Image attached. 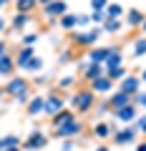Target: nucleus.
Segmentation results:
<instances>
[{"label": "nucleus", "mask_w": 146, "mask_h": 151, "mask_svg": "<svg viewBox=\"0 0 146 151\" xmlns=\"http://www.w3.org/2000/svg\"><path fill=\"white\" fill-rule=\"evenodd\" d=\"M106 76H108L114 83H119L124 76H129V68H126V63H124V65H116V68H106Z\"/></svg>", "instance_id": "28"}, {"label": "nucleus", "mask_w": 146, "mask_h": 151, "mask_svg": "<svg viewBox=\"0 0 146 151\" xmlns=\"http://www.w3.org/2000/svg\"><path fill=\"white\" fill-rule=\"evenodd\" d=\"M33 83H38V86H43V83H48V78H43V76H38V78H35Z\"/></svg>", "instance_id": "40"}, {"label": "nucleus", "mask_w": 146, "mask_h": 151, "mask_svg": "<svg viewBox=\"0 0 146 151\" xmlns=\"http://www.w3.org/2000/svg\"><path fill=\"white\" fill-rule=\"evenodd\" d=\"M139 78H141V83H146V68H144V70L139 73Z\"/></svg>", "instance_id": "43"}, {"label": "nucleus", "mask_w": 146, "mask_h": 151, "mask_svg": "<svg viewBox=\"0 0 146 151\" xmlns=\"http://www.w3.org/2000/svg\"><path fill=\"white\" fill-rule=\"evenodd\" d=\"M106 18H124V8L119 3H108L106 5Z\"/></svg>", "instance_id": "29"}, {"label": "nucleus", "mask_w": 146, "mask_h": 151, "mask_svg": "<svg viewBox=\"0 0 146 151\" xmlns=\"http://www.w3.org/2000/svg\"><path fill=\"white\" fill-rule=\"evenodd\" d=\"M48 141H50V136H45V131H40V129H33L30 134L25 136V141H23V151H40V149H45L48 146Z\"/></svg>", "instance_id": "8"}, {"label": "nucleus", "mask_w": 146, "mask_h": 151, "mask_svg": "<svg viewBox=\"0 0 146 151\" xmlns=\"http://www.w3.org/2000/svg\"><path fill=\"white\" fill-rule=\"evenodd\" d=\"M3 88H5V96H10L13 101L20 103V106H25V103L33 98V81L30 78H23V76L8 78V81L3 83Z\"/></svg>", "instance_id": "2"}, {"label": "nucleus", "mask_w": 146, "mask_h": 151, "mask_svg": "<svg viewBox=\"0 0 146 151\" xmlns=\"http://www.w3.org/2000/svg\"><path fill=\"white\" fill-rule=\"evenodd\" d=\"M119 91H124V93H129V96H136V93H141V78L139 76H124L119 81Z\"/></svg>", "instance_id": "12"}, {"label": "nucleus", "mask_w": 146, "mask_h": 151, "mask_svg": "<svg viewBox=\"0 0 146 151\" xmlns=\"http://www.w3.org/2000/svg\"><path fill=\"white\" fill-rule=\"evenodd\" d=\"M33 55H35L33 45H18L15 55H13V58H15V65H18V70H23V68H25V63L33 58Z\"/></svg>", "instance_id": "16"}, {"label": "nucleus", "mask_w": 146, "mask_h": 151, "mask_svg": "<svg viewBox=\"0 0 146 151\" xmlns=\"http://www.w3.org/2000/svg\"><path fill=\"white\" fill-rule=\"evenodd\" d=\"M48 3H53V0H38V5L43 8V5H48Z\"/></svg>", "instance_id": "46"}, {"label": "nucleus", "mask_w": 146, "mask_h": 151, "mask_svg": "<svg viewBox=\"0 0 146 151\" xmlns=\"http://www.w3.org/2000/svg\"><path fill=\"white\" fill-rule=\"evenodd\" d=\"M134 126L139 129V134H146V113H139V119L134 121Z\"/></svg>", "instance_id": "35"}, {"label": "nucleus", "mask_w": 146, "mask_h": 151, "mask_svg": "<svg viewBox=\"0 0 146 151\" xmlns=\"http://www.w3.org/2000/svg\"><path fill=\"white\" fill-rule=\"evenodd\" d=\"M101 33H103L101 25H93V28H86V30H70V33H65V35H68L70 45H76V48H81V50H88V48H93V45L98 43Z\"/></svg>", "instance_id": "3"}, {"label": "nucleus", "mask_w": 146, "mask_h": 151, "mask_svg": "<svg viewBox=\"0 0 146 151\" xmlns=\"http://www.w3.org/2000/svg\"><path fill=\"white\" fill-rule=\"evenodd\" d=\"M43 106H45V96H43V93H33V98L25 103V116H28V119L43 116Z\"/></svg>", "instance_id": "11"}, {"label": "nucleus", "mask_w": 146, "mask_h": 151, "mask_svg": "<svg viewBox=\"0 0 146 151\" xmlns=\"http://www.w3.org/2000/svg\"><path fill=\"white\" fill-rule=\"evenodd\" d=\"M68 103H70L68 108L76 113V116H88V113L96 108V103H98V93H93L91 86L81 83L78 88H73V91H70Z\"/></svg>", "instance_id": "1"}, {"label": "nucleus", "mask_w": 146, "mask_h": 151, "mask_svg": "<svg viewBox=\"0 0 146 151\" xmlns=\"http://www.w3.org/2000/svg\"><path fill=\"white\" fill-rule=\"evenodd\" d=\"M78 78H81V83H93L96 78H101V76H106V65L103 63H93V60H78Z\"/></svg>", "instance_id": "6"}, {"label": "nucleus", "mask_w": 146, "mask_h": 151, "mask_svg": "<svg viewBox=\"0 0 146 151\" xmlns=\"http://www.w3.org/2000/svg\"><path fill=\"white\" fill-rule=\"evenodd\" d=\"M136 151H146V141H139L136 144Z\"/></svg>", "instance_id": "41"}, {"label": "nucleus", "mask_w": 146, "mask_h": 151, "mask_svg": "<svg viewBox=\"0 0 146 151\" xmlns=\"http://www.w3.org/2000/svg\"><path fill=\"white\" fill-rule=\"evenodd\" d=\"M43 65H45L43 55H38V53H35V55H33V58L25 63V68H23V70H25V73H40V70H43Z\"/></svg>", "instance_id": "25"}, {"label": "nucleus", "mask_w": 146, "mask_h": 151, "mask_svg": "<svg viewBox=\"0 0 146 151\" xmlns=\"http://www.w3.org/2000/svg\"><path fill=\"white\" fill-rule=\"evenodd\" d=\"M111 141H114L116 146H136L139 144V129H136L134 124L124 126V129H116V134L111 136Z\"/></svg>", "instance_id": "7"}, {"label": "nucleus", "mask_w": 146, "mask_h": 151, "mask_svg": "<svg viewBox=\"0 0 146 151\" xmlns=\"http://www.w3.org/2000/svg\"><path fill=\"white\" fill-rule=\"evenodd\" d=\"M86 58L93 60V63H106L108 58V45H93V48L86 50Z\"/></svg>", "instance_id": "21"}, {"label": "nucleus", "mask_w": 146, "mask_h": 151, "mask_svg": "<svg viewBox=\"0 0 146 151\" xmlns=\"http://www.w3.org/2000/svg\"><path fill=\"white\" fill-rule=\"evenodd\" d=\"M83 131H86V121H81V119H73V121H68V124H63V126H58V129H50V139H58V141H63V139H76V136H81Z\"/></svg>", "instance_id": "5"}, {"label": "nucleus", "mask_w": 146, "mask_h": 151, "mask_svg": "<svg viewBox=\"0 0 146 151\" xmlns=\"http://www.w3.org/2000/svg\"><path fill=\"white\" fill-rule=\"evenodd\" d=\"M116 119L121 121V124H126V126H131L136 119H139V108H136V103H129V106H124V108H119V111L114 113Z\"/></svg>", "instance_id": "15"}, {"label": "nucleus", "mask_w": 146, "mask_h": 151, "mask_svg": "<svg viewBox=\"0 0 146 151\" xmlns=\"http://www.w3.org/2000/svg\"><path fill=\"white\" fill-rule=\"evenodd\" d=\"M0 151H3V146H0Z\"/></svg>", "instance_id": "49"}, {"label": "nucleus", "mask_w": 146, "mask_h": 151, "mask_svg": "<svg viewBox=\"0 0 146 151\" xmlns=\"http://www.w3.org/2000/svg\"><path fill=\"white\" fill-rule=\"evenodd\" d=\"M15 70H18V65H15L13 53H8V55H3V58H0V78H13V76H15Z\"/></svg>", "instance_id": "17"}, {"label": "nucleus", "mask_w": 146, "mask_h": 151, "mask_svg": "<svg viewBox=\"0 0 146 151\" xmlns=\"http://www.w3.org/2000/svg\"><path fill=\"white\" fill-rule=\"evenodd\" d=\"M106 68H116V65H124V43H114L108 45V58H106Z\"/></svg>", "instance_id": "13"}, {"label": "nucleus", "mask_w": 146, "mask_h": 151, "mask_svg": "<svg viewBox=\"0 0 146 151\" xmlns=\"http://www.w3.org/2000/svg\"><path fill=\"white\" fill-rule=\"evenodd\" d=\"M106 20V10H91V25H103Z\"/></svg>", "instance_id": "31"}, {"label": "nucleus", "mask_w": 146, "mask_h": 151, "mask_svg": "<svg viewBox=\"0 0 146 151\" xmlns=\"http://www.w3.org/2000/svg\"><path fill=\"white\" fill-rule=\"evenodd\" d=\"M124 18H126V25H129L131 30H139L141 23L146 20V13L141 10V8H129V10L124 13Z\"/></svg>", "instance_id": "14"}, {"label": "nucleus", "mask_w": 146, "mask_h": 151, "mask_svg": "<svg viewBox=\"0 0 146 151\" xmlns=\"http://www.w3.org/2000/svg\"><path fill=\"white\" fill-rule=\"evenodd\" d=\"M3 96H5V88H3V86H0V98H3Z\"/></svg>", "instance_id": "48"}, {"label": "nucleus", "mask_w": 146, "mask_h": 151, "mask_svg": "<svg viewBox=\"0 0 146 151\" xmlns=\"http://www.w3.org/2000/svg\"><path fill=\"white\" fill-rule=\"evenodd\" d=\"M38 40V33H23V38H20V45H33Z\"/></svg>", "instance_id": "34"}, {"label": "nucleus", "mask_w": 146, "mask_h": 151, "mask_svg": "<svg viewBox=\"0 0 146 151\" xmlns=\"http://www.w3.org/2000/svg\"><path fill=\"white\" fill-rule=\"evenodd\" d=\"M45 96V106H43V116H55V113L60 111V108H65V101L70 98V93L68 91H60V88H48V91L43 93Z\"/></svg>", "instance_id": "4"}, {"label": "nucleus", "mask_w": 146, "mask_h": 151, "mask_svg": "<svg viewBox=\"0 0 146 151\" xmlns=\"http://www.w3.org/2000/svg\"><path fill=\"white\" fill-rule=\"evenodd\" d=\"M15 5V13H33L38 8V0H13Z\"/></svg>", "instance_id": "27"}, {"label": "nucleus", "mask_w": 146, "mask_h": 151, "mask_svg": "<svg viewBox=\"0 0 146 151\" xmlns=\"http://www.w3.org/2000/svg\"><path fill=\"white\" fill-rule=\"evenodd\" d=\"M86 86H91V91L98 93V96H103V93H111V91H114V81H111L108 76H101V78H96L93 83H86Z\"/></svg>", "instance_id": "18"}, {"label": "nucleus", "mask_w": 146, "mask_h": 151, "mask_svg": "<svg viewBox=\"0 0 146 151\" xmlns=\"http://www.w3.org/2000/svg\"><path fill=\"white\" fill-rule=\"evenodd\" d=\"M58 25L63 28L65 33H70V30H76V28H78V20H76V13H65V15H60V18H58Z\"/></svg>", "instance_id": "24"}, {"label": "nucleus", "mask_w": 146, "mask_h": 151, "mask_svg": "<svg viewBox=\"0 0 146 151\" xmlns=\"http://www.w3.org/2000/svg\"><path fill=\"white\" fill-rule=\"evenodd\" d=\"M23 141H20V136H15V134H8L5 139H0V146L3 149H10V146H20Z\"/></svg>", "instance_id": "30"}, {"label": "nucleus", "mask_w": 146, "mask_h": 151, "mask_svg": "<svg viewBox=\"0 0 146 151\" xmlns=\"http://www.w3.org/2000/svg\"><path fill=\"white\" fill-rule=\"evenodd\" d=\"M73 119H81V116H76L70 108H60L55 116H50V129H58V126L68 124V121H73Z\"/></svg>", "instance_id": "19"}, {"label": "nucleus", "mask_w": 146, "mask_h": 151, "mask_svg": "<svg viewBox=\"0 0 146 151\" xmlns=\"http://www.w3.org/2000/svg\"><path fill=\"white\" fill-rule=\"evenodd\" d=\"M81 86V78L78 76H63V78H58V83H55V88H60V91H73V88Z\"/></svg>", "instance_id": "23"}, {"label": "nucleus", "mask_w": 146, "mask_h": 151, "mask_svg": "<svg viewBox=\"0 0 146 151\" xmlns=\"http://www.w3.org/2000/svg\"><path fill=\"white\" fill-rule=\"evenodd\" d=\"M139 30H141V33H144V35H146V20L141 23V28H139Z\"/></svg>", "instance_id": "47"}, {"label": "nucleus", "mask_w": 146, "mask_h": 151, "mask_svg": "<svg viewBox=\"0 0 146 151\" xmlns=\"http://www.w3.org/2000/svg\"><path fill=\"white\" fill-rule=\"evenodd\" d=\"M114 134H116V126L108 124V121H96V124L91 126V136L96 141H106V139H111Z\"/></svg>", "instance_id": "9"}, {"label": "nucleus", "mask_w": 146, "mask_h": 151, "mask_svg": "<svg viewBox=\"0 0 146 151\" xmlns=\"http://www.w3.org/2000/svg\"><path fill=\"white\" fill-rule=\"evenodd\" d=\"M144 55H146V35H139V38L134 40V50H131V58L139 60V58H144Z\"/></svg>", "instance_id": "26"}, {"label": "nucleus", "mask_w": 146, "mask_h": 151, "mask_svg": "<svg viewBox=\"0 0 146 151\" xmlns=\"http://www.w3.org/2000/svg\"><path fill=\"white\" fill-rule=\"evenodd\" d=\"M111 0H91V10H106V5Z\"/></svg>", "instance_id": "36"}, {"label": "nucleus", "mask_w": 146, "mask_h": 151, "mask_svg": "<svg viewBox=\"0 0 146 151\" xmlns=\"http://www.w3.org/2000/svg\"><path fill=\"white\" fill-rule=\"evenodd\" d=\"M10 3H13V0H0V10H3L5 5H10Z\"/></svg>", "instance_id": "44"}, {"label": "nucleus", "mask_w": 146, "mask_h": 151, "mask_svg": "<svg viewBox=\"0 0 146 151\" xmlns=\"http://www.w3.org/2000/svg\"><path fill=\"white\" fill-rule=\"evenodd\" d=\"M73 149H76V139H63L60 151H73Z\"/></svg>", "instance_id": "37"}, {"label": "nucleus", "mask_w": 146, "mask_h": 151, "mask_svg": "<svg viewBox=\"0 0 146 151\" xmlns=\"http://www.w3.org/2000/svg\"><path fill=\"white\" fill-rule=\"evenodd\" d=\"M3 151H23V146H10V149H3Z\"/></svg>", "instance_id": "45"}, {"label": "nucleus", "mask_w": 146, "mask_h": 151, "mask_svg": "<svg viewBox=\"0 0 146 151\" xmlns=\"http://www.w3.org/2000/svg\"><path fill=\"white\" fill-rule=\"evenodd\" d=\"M8 53H10V43H8V38H0V58Z\"/></svg>", "instance_id": "38"}, {"label": "nucleus", "mask_w": 146, "mask_h": 151, "mask_svg": "<svg viewBox=\"0 0 146 151\" xmlns=\"http://www.w3.org/2000/svg\"><path fill=\"white\" fill-rule=\"evenodd\" d=\"M68 13V0H53L48 5H43V15L50 18V20H58L60 15Z\"/></svg>", "instance_id": "10"}, {"label": "nucleus", "mask_w": 146, "mask_h": 151, "mask_svg": "<svg viewBox=\"0 0 146 151\" xmlns=\"http://www.w3.org/2000/svg\"><path fill=\"white\" fill-rule=\"evenodd\" d=\"M76 20L78 28H91V15H86V13H76Z\"/></svg>", "instance_id": "32"}, {"label": "nucleus", "mask_w": 146, "mask_h": 151, "mask_svg": "<svg viewBox=\"0 0 146 151\" xmlns=\"http://www.w3.org/2000/svg\"><path fill=\"white\" fill-rule=\"evenodd\" d=\"M8 25H10V23H8V20H5V18L0 15V35H3V33H5V30H8Z\"/></svg>", "instance_id": "39"}, {"label": "nucleus", "mask_w": 146, "mask_h": 151, "mask_svg": "<svg viewBox=\"0 0 146 151\" xmlns=\"http://www.w3.org/2000/svg\"><path fill=\"white\" fill-rule=\"evenodd\" d=\"M134 103H136V108H141V111H146V91L136 93V96H134Z\"/></svg>", "instance_id": "33"}, {"label": "nucleus", "mask_w": 146, "mask_h": 151, "mask_svg": "<svg viewBox=\"0 0 146 151\" xmlns=\"http://www.w3.org/2000/svg\"><path fill=\"white\" fill-rule=\"evenodd\" d=\"M101 30L106 33V35H119L121 30H124V20L121 18H106L101 25Z\"/></svg>", "instance_id": "22"}, {"label": "nucleus", "mask_w": 146, "mask_h": 151, "mask_svg": "<svg viewBox=\"0 0 146 151\" xmlns=\"http://www.w3.org/2000/svg\"><path fill=\"white\" fill-rule=\"evenodd\" d=\"M30 15H33V13H15V15H13V20H10V25H8V30H13V33H23V30H25V25L33 20Z\"/></svg>", "instance_id": "20"}, {"label": "nucleus", "mask_w": 146, "mask_h": 151, "mask_svg": "<svg viewBox=\"0 0 146 151\" xmlns=\"http://www.w3.org/2000/svg\"><path fill=\"white\" fill-rule=\"evenodd\" d=\"M96 151H111V149H108L106 144H98V146H96Z\"/></svg>", "instance_id": "42"}]
</instances>
